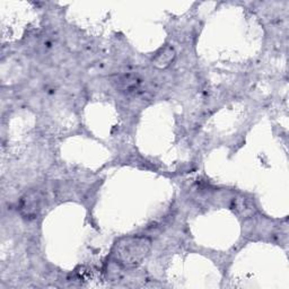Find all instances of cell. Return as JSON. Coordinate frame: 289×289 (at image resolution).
Returning <instances> with one entry per match:
<instances>
[{"mask_svg": "<svg viewBox=\"0 0 289 289\" xmlns=\"http://www.w3.org/2000/svg\"><path fill=\"white\" fill-rule=\"evenodd\" d=\"M174 56H175L174 49L165 48L156 55V58H155V65L158 67L167 66L174 59Z\"/></svg>", "mask_w": 289, "mask_h": 289, "instance_id": "5b68a950", "label": "cell"}, {"mask_svg": "<svg viewBox=\"0 0 289 289\" xmlns=\"http://www.w3.org/2000/svg\"><path fill=\"white\" fill-rule=\"evenodd\" d=\"M234 209L237 214L242 217H250L254 214V204L250 199L239 198L234 201Z\"/></svg>", "mask_w": 289, "mask_h": 289, "instance_id": "3957f363", "label": "cell"}, {"mask_svg": "<svg viewBox=\"0 0 289 289\" xmlns=\"http://www.w3.org/2000/svg\"><path fill=\"white\" fill-rule=\"evenodd\" d=\"M117 85L120 90L128 92V93H132L139 89V85H140V81L137 78V77L133 76H122L119 77L117 80Z\"/></svg>", "mask_w": 289, "mask_h": 289, "instance_id": "277c9868", "label": "cell"}, {"mask_svg": "<svg viewBox=\"0 0 289 289\" xmlns=\"http://www.w3.org/2000/svg\"><path fill=\"white\" fill-rule=\"evenodd\" d=\"M18 209L25 218H35L42 210V195L35 190L26 192L19 200Z\"/></svg>", "mask_w": 289, "mask_h": 289, "instance_id": "7a4b0ae2", "label": "cell"}, {"mask_svg": "<svg viewBox=\"0 0 289 289\" xmlns=\"http://www.w3.org/2000/svg\"><path fill=\"white\" fill-rule=\"evenodd\" d=\"M152 250V241L146 236L131 235L118 240L113 245L112 255L119 266L133 269L147 259Z\"/></svg>", "mask_w": 289, "mask_h": 289, "instance_id": "6da1fadb", "label": "cell"}]
</instances>
